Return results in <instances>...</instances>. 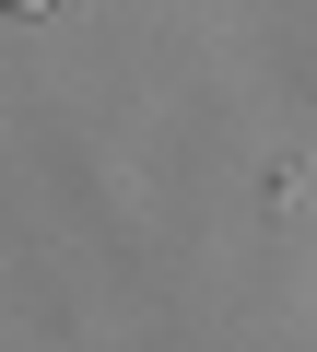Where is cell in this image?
<instances>
[{
    "label": "cell",
    "instance_id": "cell-1",
    "mask_svg": "<svg viewBox=\"0 0 317 352\" xmlns=\"http://www.w3.org/2000/svg\"><path fill=\"white\" fill-rule=\"evenodd\" d=\"M0 12H47V0H0Z\"/></svg>",
    "mask_w": 317,
    "mask_h": 352
}]
</instances>
